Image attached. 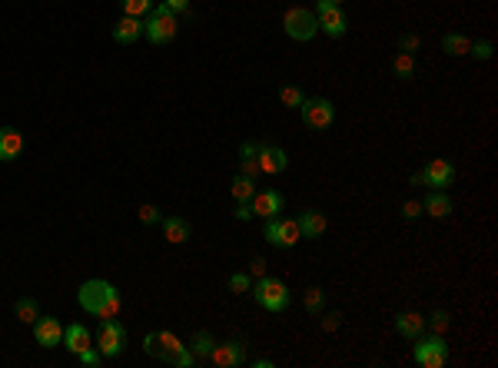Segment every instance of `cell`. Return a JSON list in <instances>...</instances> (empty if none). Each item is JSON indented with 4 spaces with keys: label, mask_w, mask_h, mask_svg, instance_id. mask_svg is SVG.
Here are the masks:
<instances>
[{
    "label": "cell",
    "mask_w": 498,
    "mask_h": 368,
    "mask_svg": "<svg viewBox=\"0 0 498 368\" xmlns=\"http://www.w3.org/2000/svg\"><path fill=\"white\" fill-rule=\"evenodd\" d=\"M176 14H173L166 3H160V7H153L150 10V20L143 23V34L150 37V43H170L173 37H176Z\"/></svg>",
    "instance_id": "cell-5"
},
{
    "label": "cell",
    "mask_w": 498,
    "mask_h": 368,
    "mask_svg": "<svg viewBox=\"0 0 498 368\" xmlns=\"http://www.w3.org/2000/svg\"><path fill=\"white\" fill-rule=\"evenodd\" d=\"M252 365H256V368H272V362H269V358H256Z\"/></svg>",
    "instance_id": "cell-45"
},
{
    "label": "cell",
    "mask_w": 498,
    "mask_h": 368,
    "mask_svg": "<svg viewBox=\"0 0 498 368\" xmlns=\"http://www.w3.org/2000/svg\"><path fill=\"white\" fill-rule=\"evenodd\" d=\"M23 153V133L14 127H0V163H14Z\"/></svg>",
    "instance_id": "cell-15"
},
{
    "label": "cell",
    "mask_w": 498,
    "mask_h": 368,
    "mask_svg": "<svg viewBox=\"0 0 498 368\" xmlns=\"http://www.w3.org/2000/svg\"><path fill=\"white\" fill-rule=\"evenodd\" d=\"M206 362H210V365H216V368H239L243 362H246V342H243V338L216 342Z\"/></svg>",
    "instance_id": "cell-10"
},
{
    "label": "cell",
    "mask_w": 498,
    "mask_h": 368,
    "mask_svg": "<svg viewBox=\"0 0 498 368\" xmlns=\"http://www.w3.org/2000/svg\"><path fill=\"white\" fill-rule=\"evenodd\" d=\"M166 7H170L173 14H183V10H190V0H163Z\"/></svg>",
    "instance_id": "cell-42"
},
{
    "label": "cell",
    "mask_w": 498,
    "mask_h": 368,
    "mask_svg": "<svg viewBox=\"0 0 498 368\" xmlns=\"http://www.w3.org/2000/svg\"><path fill=\"white\" fill-rule=\"evenodd\" d=\"M94 342H90V329L87 325H80V322H74V325H67L63 329V349L74 351V355H80L83 349H90Z\"/></svg>",
    "instance_id": "cell-17"
},
{
    "label": "cell",
    "mask_w": 498,
    "mask_h": 368,
    "mask_svg": "<svg viewBox=\"0 0 498 368\" xmlns=\"http://www.w3.org/2000/svg\"><path fill=\"white\" fill-rule=\"evenodd\" d=\"M14 312H17V318L23 322V325H34V322L40 318V305H37V299H30V295H23V299H17Z\"/></svg>",
    "instance_id": "cell-23"
},
{
    "label": "cell",
    "mask_w": 498,
    "mask_h": 368,
    "mask_svg": "<svg viewBox=\"0 0 498 368\" xmlns=\"http://www.w3.org/2000/svg\"><path fill=\"white\" fill-rule=\"evenodd\" d=\"M339 318H343L339 312H329V315H323V322H319V325H323V332H336V329H339Z\"/></svg>",
    "instance_id": "cell-39"
},
{
    "label": "cell",
    "mask_w": 498,
    "mask_h": 368,
    "mask_svg": "<svg viewBox=\"0 0 498 368\" xmlns=\"http://www.w3.org/2000/svg\"><path fill=\"white\" fill-rule=\"evenodd\" d=\"M34 338H37V345H43V349L63 345V325H60L54 315H40L37 322H34Z\"/></svg>",
    "instance_id": "cell-11"
},
{
    "label": "cell",
    "mask_w": 498,
    "mask_h": 368,
    "mask_svg": "<svg viewBox=\"0 0 498 368\" xmlns=\"http://www.w3.org/2000/svg\"><path fill=\"white\" fill-rule=\"evenodd\" d=\"M468 56H475V60H492V56H495V50H492V43H488V40H479V43H472V47H468Z\"/></svg>",
    "instance_id": "cell-32"
},
{
    "label": "cell",
    "mask_w": 498,
    "mask_h": 368,
    "mask_svg": "<svg viewBox=\"0 0 498 368\" xmlns=\"http://www.w3.org/2000/svg\"><path fill=\"white\" fill-rule=\"evenodd\" d=\"M143 349H147V355H153V358H160V342H156V332H150V335L143 338Z\"/></svg>",
    "instance_id": "cell-40"
},
{
    "label": "cell",
    "mask_w": 498,
    "mask_h": 368,
    "mask_svg": "<svg viewBox=\"0 0 498 368\" xmlns=\"http://www.w3.org/2000/svg\"><path fill=\"white\" fill-rule=\"evenodd\" d=\"M296 222H299V232L309 236V239H319V236L329 229L326 213H319V209H306V213H299V219Z\"/></svg>",
    "instance_id": "cell-16"
},
{
    "label": "cell",
    "mask_w": 498,
    "mask_h": 368,
    "mask_svg": "<svg viewBox=\"0 0 498 368\" xmlns=\"http://www.w3.org/2000/svg\"><path fill=\"white\" fill-rule=\"evenodd\" d=\"M140 219L147 222V226H153V222H160V209L153 203H143L140 206Z\"/></svg>",
    "instance_id": "cell-37"
},
{
    "label": "cell",
    "mask_w": 498,
    "mask_h": 368,
    "mask_svg": "<svg viewBox=\"0 0 498 368\" xmlns=\"http://www.w3.org/2000/svg\"><path fill=\"white\" fill-rule=\"evenodd\" d=\"M468 47H472V40L462 37V34H445L442 37V50L448 56H468Z\"/></svg>",
    "instance_id": "cell-25"
},
{
    "label": "cell",
    "mask_w": 498,
    "mask_h": 368,
    "mask_svg": "<svg viewBox=\"0 0 498 368\" xmlns=\"http://www.w3.org/2000/svg\"><path fill=\"white\" fill-rule=\"evenodd\" d=\"M256 143H243V147H239V160H246V156H256Z\"/></svg>",
    "instance_id": "cell-43"
},
{
    "label": "cell",
    "mask_w": 498,
    "mask_h": 368,
    "mask_svg": "<svg viewBox=\"0 0 498 368\" xmlns=\"http://www.w3.org/2000/svg\"><path fill=\"white\" fill-rule=\"evenodd\" d=\"M213 345H216V342H213V335L210 332H196V335H193V342H190V351L193 355H196V365H203V362H206V358H210V351H213Z\"/></svg>",
    "instance_id": "cell-22"
},
{
    "label": "cell",
    "mask_w": 498,
    "mask_h": 368,
    "mask_svg": "<svg viewBox=\"0 0 498 368\" xmlns=\"http://www.w3.org/2000/svg\"><path fill=\"white\" fill-rule=\"evenodd\" d=\"M316 20H319V30L326 34V37H343L345 30H349V20H345L343 7L339 3H332V0H316Z\"/></svg>",
    "instance_id": "cell-8"
},
{
    "label": "cell",
    "mask_w": 498,
    "mask_h": 368,
    "mask_svg": "<svg viewBox=\"0 0 498 368\" xmlns=\"http://www.w3.org/2000/svg\"><path fill=\"white\" fill-rule=\"evenodd\" d=\"M396 332H399L402 338H409V342H415L422 332H425V315H419V312H399V315H396Z\"/></svg>",
    "instance_id": "cell-18"
},
{
    "label": "cell",
    "mask_w": 498,
    "mask_h": 368,
    "mask_svg": "<svg viewBox=\"0 0 498 368\" xmlns=\"http://www.w3.org/2000/svg\"><path fill=\"white\" fill-rule=\"evenodd\" d=\"M299 113H303V123H306L309 129H326V127H332V120H336V107L329 103L326 96H309V100H303Z\"/></svg>",
    "instance_id": "cell-9"
},
{
    "label": "cell",
    "mask_w": 498,
    "mask_h": 368,
    "mask_svg": "<svg viewBox=\"0 0 498 368\" xmlns=\"http://www.w3.org/2000/svg\"><path fill=\"white\" fill-rule=\"evenodd\" d=\"M163 236H166V242H173V246L186 242L190 239V222L180 219V216H163Z\"/></svg>",
    "instance_id": "cell-21"
},
{
    "label": "cell",
    "mask_w": 498,
    "mask_h": 368,
    "mask_svg": "<svg viewBox=\"0 0 498 368\" xmlns=\"http://www.w3.org/2000/svg\"><path fill=\"white\" fill-rule=\"evenodd\" d=\"M263 239L276 249H292L296 242L303 239L299 232V222L296 219H283V216H272V219H263Z\"/></svg>",
    "instance_id": "cell-4"
},
{
    "label": "cell",
    "mask_w": 498,
    "mask_h": 368,
    "mask_svg": "<svg viewBox=\"0 0 498 368\" xmlns=\"http://www.w3.org/2000/svg\"><path fill=\"white\" fill-rule=\"evenodd\" d=\"M448 322H452V315L445 312V309H435V312L425 318V325L432 329V335H445V332H448Z\"/></svg>",
    "instance_id": "cell-28"
},
{
    "label": "cell",
    "mask_w": 498,
    "mask_h": 368,
    "mask_svg": "<svg viewBox=\"0 0 498 368\" xmlns=\"http://www.w3.org/2000/svg\"><path fill=\"white\" fill-rule=\"evenodd\" d=\"M239 173H243V176H249V180H256V176H259V163H256V156L239 160Z\"/></svg>",
    "instance_id": "cell-36"
},
{
    "label": "cell",
    "mask_w": 498,
    "mask_h": 368,
    "mask_svg": "<svg viewBox=\"0 0 498 368\" xmlns=\"http://www.w3.org/2000/svg\"><path fill=\"white\" fill-rule=\"evenodd\" d=\"M332 3H339V7H343V0H332Z\"/></svg>",
    "instance_id": "cell-46"
},
{
    "label": "cell",
    "mask_w": 498,
    "mask_h": 368,
    "mask_svg": "<svg viewBox=\"0 0 498 368\" xmlns=\"http://www.w3.org/2000/svg\"><path fill=\"white\" fill-rule=\"evenodd\" d=\"M230 193H232V199H236V203H249V199L256 196V180H249V176H243V173H239V176L232 180Z\"/></svg>",
    "instance_id": "cell-24"
},
{
    "label": "cell",
    "mask_w": 498,
    "mask_h": 368,
    "mask_svg": "<svg viewBox=\"0 0 498 368\" xmlns=\"http://www.w3.org/2000/svg\"><path fill=\"white\" fill-rule=\"evenodd\" d=\"M256 163H259V173L266 176H276V173H286L289 156L283 147H259L256 149Z\"/></svg>",
    "instance_id": "cell-12"
},
{
    "label": "cell",
    "mask_w": 498,
    "mask_h": 368,
    "mask_svg": "<svg viewBox=\"0 0 498 368\" xmlns=\"http://www.w3.org/2000/svg\"><path fill=\"white\" fill-rule=\"evenodd\" d=\"M422 213H425L422 199H409V203H402V219H419Z\"/></svg>",
    "instance_id": "cell-34"
},
{
    "label": "cell",
    "mask_w": 498,
    "mask_h": 368,
    "mask_svg": "<svg viewBox=\"0 0 498 368\" xmlns=\"http://www.w3.org/2000/svg\"><path fill=\"white\" fill-rule=\"evenodd\" d=\"M252 299L266 309V312H286L289 309V289L283 279L263 276L252 282Z\"/></svg>",
    "instance_id": "cell-2"
},
{
    "label": "cell",
    "mask_w": 498,
    "mask_h": 368,
    "mask_svg": "<svg viewBox=\"0 0 498 368\" xmlns=\"http://www.w3.org/2000/svg\"><path fill=\"white\" fill-rule=\"evenodd\" d=\"M392 74L399 76V80H409V76L415 74V60H412V54H399L392 56Z\"/></svg>",
    "instance_id": "cell-27"
},
{
    "label": "cell",
    "mask_w": 498,
    "mask_h": 368,
    "mask_svg": "<svg viewBox=\"0 0 498 368\" xmlns=\"http://www.w3.org/2000/svg\"><path fill=\"white\" fill-rule=\"evenodd\" d=\"M127 345V325L116 322V318H100V338H96V349L103 358H116Z\"/></svg>",
    "instance_id": "cell-7"
},
{
    "label": "cell",
    "mask_w": 498,
    "mask_h": 368,
    "mask_svg": "<svg viewBox=\"0 0 498 368\" xmlns=\"http://www.w3.org/2000/svg\"><path fill=\"white\" fill-rule=\"evenodd\" d=\"M283 193H276V189H266V193H259L256 189V196L249 199L252 206V216H263V219H272V216H279L283 213Z\"/></svg>",
    "instance_id": "cell-13"
},
{
    "label": "cell",
    "mask_w": 498,
    "mask_h": 368,
    "mask_svg": "<svg viewBox=\"0 0 498 368\" xmlns=\"http://www.w3.org/2000/svg\"><path fill=\"white\" fill-rule=\"evenodd\" d=\"M419 47H422V40L415 37V34H402V37H399V50H402V54H415Z\"/></svg>",
    "instance_id": "cell-35"
},
{
    "label": "cell",
    "mask_w": 498,
    "mask_h": 368,
    "mask_svg": "<svg viewBox=\"0 0 498 368\" xmlns=\"http://www.w3.org/2000/svg\"><path fill=\"white\" fill-rule=\"evenodd\" d=\"M415 365L422 368H442L448 362V342L445 335H425V338H415Z\"/></svg>",
    "instance_id": "cell-6"
},
{
    "label": "cell",
    "mask_w": 498,
    "mask_h": 368,
    "mask_svg": "<svg viewBox=\"0 0 498 368\" xmlns=\"http://www.w3.org/2000/svg\"><path fill=\"white\" fill-rule=\"evenodd\" d=\"M249 276H252V279H263V276H266V259H259V256L252 259V262H249Z\"/></svg>",
    "instance_id": "cell-38"
},
{
    "label": "cell",
    "mask_w": 498,
    "mask_h": 368,
    "mask_svg": "<svg viewBox=\"0 0 498 368\" xmlns=\"http://www.w3.org/2000/svg\"><path fill=\"white\" fill-rule=\"evenodd\" d=\"M422 206H425V213H429L432 219H445V216H452V199L445 196V189H432V193L422 199Z\"/></svg>",
    "instance_id": "cell-19"
},
{
    "label": "cell",
    "mask_w": 498,
    "mask_h": 368,
    "mask_svg": "<svg viewBox=\"0 0 498 368\" xmlns=\"http://www.w3.org/2000/svg\"><path fill=\"white\" fill-rule=\"evenodd\" d=\"M143 37V20L140 17H127L123 14V20H116L113 27V40L116 43H133V40Z\"/></svg>",
    "instance_id": "cell-20"
},
{
    "label": "cell",
    "mask_w": 498,
    "mask_h": 368,
    "mask_svg": "<svg viewBox=\"0 0 498 368\" xmlns=\"http://www.w3.org/2000/svg\"><path fill=\"white\" fill-rule=\"evenodd\" d=\"M452 180H455V166L448 163V160H429V166H425V186L445 189V186H452Z\"/></svg>",
    "instance_id": "cell-14"
},
{
    "label": "cell",
    "mask_w": 498,
    "mask_h": 368,
    "mask_svg": "<svg viewBox=\"0 0 498 368\" xmlns=\"http://www.w3.org/2000/svg\"><path fill=\"white\" fill-rule=\"evenodd\" d=\"M303 302H306V312L309 315H319L326 309V292L319 289V285H309L306 292H303Z\"/></svg>",
    "instance_id": "cell-26"
},
{
    "label": "cell",
    "mask_w": 498,
    "mask_h": 368,
    "mask_svg": "<svg viewBox=\"0 0 498 368\" xmlns=\"http://www.w3.org/2000/svg\"><path fill=\"white\" fill-rule=\"evenodd\" d=\"M425 183V169H419V173H412V186H422Z\"/></svg>",
    "instance_id": "cell-44"
},
{
    "label": "cell",
    "mask_w": 498,
    "mask_h": 368,
    "mask_svg": "<svg viewBox=\"0 0 498 368\" xmlns=\"http://www.w3.org/2000/svg\"><path fill=\"white\" fill-rule=\"evenodd\" d=\"M77 302L83 312H90L94 318H116L120 315V292H116V285L110 282H103V279H90V282H83L77 292Z\"/></svg>",
    "instance_id": "cell-1"
},
{
    "label": "cell",
    "mask_w": 498,
    "mask_h": 368,
    "mask_svg": "<svg viewBox=\"0 0 498 368\" xmlns=\"http://www.w3.org/2000/svg\"><path fill=\"white\" fill-rule=\"evenodd\" d=\"M279 100H283V107H289V110H299L306 96H303L299 87H283V90H279Z\"/></svg>",
    "instance_id": "cell-30"
},
{
    "label": "cell",
    "mask_w": 498,
    "mask_h": 368,
    "mask_svg": "<svg viewBox=\"0 0 498 368\" xmlns=\"http://www.w3.org/2000/svg\"><path fill=\"white\" fill-rule=\"evenodd\" d=\"M249 289H252V276H249V272H232L230 276V292L243 295V292H249Z\"/></svg>",
    "instance_id": "cell-31"
},
{
    "label": "cell",
    "mask_w": 498,
    "mask_h": 368,
    "mask_svg": "<svg viewBox=\"0 0 498 368\" xmlns=\"http://www.w3.org/2000/svg\"><path fill=\"white\" fill-rule=\"evenodd\" d=\"M283 30H286V37L306 43V40H312L319 34V20L306 7H289L286 14H283Z\"/></svg>",
    "instance_id": "cell-3"
},
{
    "label": "cell",
    "mask_w": 498,
    "mask_h": 368,
    "mask_svg": "<svg viewBox=\"0 0 498 368\" xmlns=\"http://www.w3.org/2000/svg\"><path fill=\"white\" fill-rule=\"evenodd\" d=\"M120 3H123V14H127V17H143V14L153 10V0H120Z\"/></svg>",
    "instance_id": "cell-29"
},
{
    "label": "cell",
    "mask_w": 498,
    "mask_h": 368,
    "mask_svg": "<svg viewBox=\"0 0 498 368\" xmlns=\"http://www.w3.org/2000/svg\"><path fill=\"white\" fill-rule=\"evenodd\" d=\"M232 216H236L239 222L252 219V206H249V203H236V209H232Z\"/></svg>",
    "instance_id": "cell-41"
},
{
    "label": "cell",
    "mask_w": 498,
    "mask_h": 368,
    "mask_svg": "<svg viewBox=\"0 0 498 368\" xmlns=\"http://www.w3.org/2000/svg\"><path fill=\"white\" fill-rule=\"evenodd\" d=\"M80 358V365H87V368H96L100 365V362H103V355H100V349H94V345H90V349H83L77 355Z\"/></svg>",
    "instance_id": "cell-33"
}]
</instances>
